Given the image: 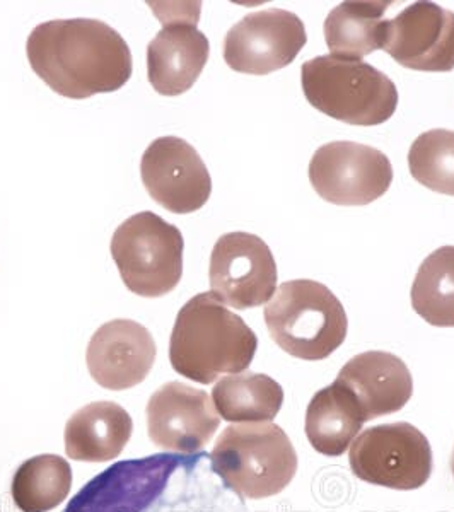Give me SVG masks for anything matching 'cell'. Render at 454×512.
I'll list each match as a JSON object with an SVG mask.
<instances>
[{
	"instance_id": "cell-1",
	"label": "cell",
	"mask_w": 454,
	"mask_h": 512,
	"mask_svg": "<svg viewBox=\"0 0 454 512\" xmlns=\"http://www.w3.org/2000/svg\"><path fill=\"white\" fill-rule=\"evenodd\" d=\"M26 53L36 76L70 99L122 89L132 77V52L118 31L98 19H57L31 31Z\"/></svg>"
},
{
	"instance_id": "cell-2",
	"label": "cell",
	"mask_w": 454,
	"mask_h": 512,
	"mask_svg": "<svg viewBox=\"0 0 454 512\" xmlns=\"http://www.w3.org/2000/svg\"><path fill=\"white\" fill-rule=\"evenodd\" d=\"M257 349V335L243 318L227 309L212 292H202L176 316L169 362L181 376L210 384L222 374L246 371Z\"/></svg>"
},
{
	"instance_id": "cell-3",
	"label": "cell",
	"mask_w": 454,
	"mask_h": 512,
	"mask_svg": "<svg viewBox=\"0 0 454 512\" xmlns=\"http://www.w3.org/2000/svg\"><path fill=\"white\" fill-rule=\"evenodd\" d=\"M301 82L309 105L349 125H381L398 106L395 82L362 60L321 55L304 62Z\"/></svg>"
},
{
	"instance_id": "cell-4",
	"label": "cell",
	"mask_w": 454,
	"mask_h": 512,
	"mask_svg": "<svg viewBox=\"0 0 454 512\" xmlns=\"http://www.w3.org/2000/svg\"><path fill=\"white\" fill-rule=\"evenodd\" d=\"M268 333L280 349L303 361H323L344 344L345 308L316 280L284 282L265 308Z\"/></svg>"
},
{
	"instance_id": "cell-5",
	"label": "cell",
	"mask_w": 454,
	"mask_h": 512,
	"mask_svg": "<svg viewBox=\"0 0 454 512\" xmlns=\"http://www.w3.org/2000/svg\"><path fill=\"white\" fill-rule=\"evenodd\" d=\"M214 472L246 499H267L296 477L297 454L291 439L270 422L229 425L210 453Z\"/></svg>"
},
{
	"instance_id": "cell-6",
	"label": "cell",
	"mask_w": 454,
	"mask_h": 512,
	"mask_svg": "<svg viewBox=\"0 0 454 512\" xmlns=\"http://www.w3.org/2000/svg\"><path fill=\"white\" fill-rule=\"evenodd\" d=\"M185 239L178 227L154 212H139L117 227L111 256L123 284L140 297L175 291L183 275Z\"/></svg>"
},
{
	"instance_id": "cell-7",
	"label": "cell",
	"mask_w": 454,
	"mask_h": 512,
	"mask_svg": "<svg viewBox=\"0 0 454 512\" xmlns=\"http://www.w3.org/2000/svg\"><path fill=\"white\" fill-rule=\"evenodd\" d=\"M349 461L357 478L393 490L420 489L434 466L429 439L408 422L362 431L350 444Z\"/></svg>"
},
{
	"instance_id": "cell-8",
	"label": "cell",
	"mask_w": 454,
	"mask_h": 512,
	"mask_svg": "<svg viewBox=\"0 0 454 512\" xmlns=\"http://www.w3.org/2000/svg\"><path fill=\"white\" fill-rule=\"evenodd\" d=\"M309 181L325 202L344 207L373 204L393 181V166L385 152L338 140L320 147L309 163Z\"/></svg>"
},
{
	"instance_id": "cell-9",
	"label": "cell",
	"mask_w": 454,
	"mask_h": 512,
	"mask_svg": "<svg viewBox=\"0 0 454 512\" xmlns=\"http://www.w3.org/2000/svg\"><path fill=\"white\" fill-rule=\"evenodd\" d=\"M277 263L262 238L227 233L217 239L210 255L212 294L236 309L258 308L277 291Z\"/></svg>"
},
{
	"instance_id": "cell-10",
	"label": "cell",
	"mask_w": 454,
	"mask_h": 512,
	"mask_svg": "<svg viewBox=\"0 0 454 512\" xmlns=\"http://www.w3.org/2000/svg\"><path fill=\"white\" fill-rule=\"evenodd\" d=\"M308 41L306 28L294 12L265 9L234 24L224 38V60L231 69L267 76L296 60Z\"/></svg>"
},
{
	"instance_id": "cell-11",
	"label": "cell",
	"mask_w": 454,
	"mask_h": 512,
	"mask_svg": "<svg viewBox=\"0 0 454 512\" xmlns=\"http://www.w3.org/2000/svg\"><path fill=\"white\" fill-rule=\"evenodd\" d=\"M140 176L147 193L175 214L202 209L212 193V178L197 149L180 137H159L149 144Z\"/></svg>"
},
{
	"instance_id": "cell-12",
	"label": "cell",
	"mask_w": 454,
	"mask_h": 512,
	"mask_svg": "<svg viewBox=\"0 0 454 512\" xmlns=\"http://www.w3.org/2000/svg\"><path fill=\"white\" fill-rule=\"evenodd\" d=\"M396 64L420 72L454 69V12L434 2H414L386 21L383 45Z\"/></svg>"
},
{
	"instance_id": "cell-13",
	"label": "cell",
	"mask_w": 454,
	"mask_h": 512,
	"mask_svg": "<svg viewBox=\"0 0 454 512\" xmlns=\"http://www.w3.org/2000/svg\"><path fill=\"white\" fill-rule=\"evenodd\" d=\"M146 414L152 443L173 453H197L221 425L212 398L180 381L161 386L147 403Z\"/></svg>"
},
{
	"instance_id": "cell-14",
	"label": "cell",
	"mask_w": 454,
	"mask_h": 512,
	"mask_svg": "<svg viewBox=\"0 0 454 512\" xmlns=\"http://www.w3.org/2000/svg\"><path fill=\"white\" fill-rule=\"evenodd\" d=\"M158 347L146 326L132 320L108 321L89 340L86 362L106 390H130L151 373Z\"/></svg>"
},
{
	"instance_id": "cell-15",
	"label": "cell",
	"mask_w": 454,
	"mask_h": 512,
	"mask_svg": "<svg viewBox=\"0 0 454 512\" xmlns=\"http://www.w3.org/2000/svg\"><path fill=\"white\" fill-rule=\"evenodd\" d=\"M197 9L161 21L163 30L147 47V74L152 88L163 96H180L192 89L209 60V38L198 30Z\"/></svg>"
},
{
	"instance_id": "cell-16",
	"label": "cell",
	"mask_w": 454,
	"mask_h": 512,
	"mask_svg": "<svg viewBox=\"0 0 454 512\" xmlns=\"http://www.w3.org/2000/svg\"><path fill=\"white\" fill-rule=\"evenodd\" d=\"M335 383L354 395L366 422L400 412L414 393L407 364L398 355L381 350L352 357L340 369Z\"/></svg>"
},
{
	"instance_id": "cell-17",
	"label": "cell",
	"mask_w": 454,
	"mask_h": 512,
	"mask_svg": "<svg viewBox=\"0 0 454 512\" xmlns=\"http://www.w3.org/2000/svg\"><path fill=\"white\" fill-rule=\"evenodd\" d=\"M134 422L129 412L113 402L89 403L65 425V451L86 463L115 460L129 444Z\"/></svg>"
},
{
	"instance_id": "cell-18",
	"label": "cell",
	"mask_w": 454,
	"mask_h": 512,
	"mask_svg": "<svg viewBox=\"0 0 454 512\" xmlns=\"http://www.w3.org/2000/svg\"><path fill=\"white\" fill-rule=\"evenodd\" d=\"M366 424L359 403L342 384L318 391L306 410V436L315 451L342 456Z\"/></svg>"
},
{
	"instance_id": "cell-19",
	"label": "cell",
	"mask_w": 454,
	"mask_h": 512,
	"mask_svg": "<svg viewBox=\"0 0 454 512\" xmlns=\"http://www.w3.org/2000/svg\"><path fill=\"white\" fill-rule=\"evenodd\" d=\"M391 2H342L325 21V40L330 55L362 60L381 50L385 14Z\"/></svg>"
},
{
	"instance_id": "cell-20",
	"label": "cell",
	"mask_w": 454,
	"mask_h": 512,
	"mask_svg": "<svg viewBox=\"0 0 454 512\" xmlns=\"http://www.w3.org/2000/svg\"><path fill=\"white\" fill-rule=\"evenodd\" d=\"M217 414L226 422H270L284 403V390L267 374L239 373L226 376L212 390Z\"/></svg>"
},
{
	"instance_id": "cell-21",
	"label": "cell",
	"mask_w": 454,
	"mask_h": 512,
	"mask_svg": "<svg viewBox=\"0 0 454 512\" xmlns=\"http://www.w3.org/2000/svg\"><path fill=\"white\" fill-rule=\"evenodd\" d=\"M72 468L57 454H40L24 461L12 478V499L23 512H48L67 499Z\"/></svg>"
},
{
	"instance_id": "cell-22",
	"label": "cell",
	"mask_w": 454,
	"mask_h": 512,
	"mask_svg": "<svg viewBox=\"0 0 454 512\" xmlns=\"http://www.w3.org/2000/svg\"><path fill=\"white\" fill-rule=\"evenodd\" d=\"M415 313L429 325L454 326V246H443L425 258L412 286Z\"/></svg>"
},
{
	"instance_id": "cell-23",
	"label": "cell",
	"mask_w": 454,
	"mask_h": 512,
	"mask_svg": "<svg viewBox=\"0 0 454 512\" xmlns=\"http://www.w3.org/2000/svg\"><path fill=\"white\" fill-rule=\"evenodd\" d=\"M408 168L420 185L454 197V130L420 134L408 151Z\"/></svg>"
},
{
	"instance_id": "cell-24",
	"label": "cell",
	"mask_w": 454,
	"mask_h": 512,
	"mask_svg": "<svg viewBox=\"0 0 454 512\" xmlns=\"http://www.w3.org/2000/svg\"><path fill=\"white\" fill-rule=\"evenodd\" d=\"M451 470H453V475H454V453H453V458H451Z\"/></svg>"
}]
</instances>
